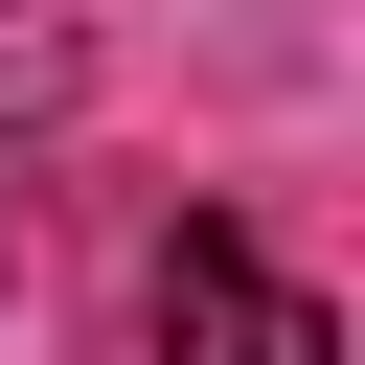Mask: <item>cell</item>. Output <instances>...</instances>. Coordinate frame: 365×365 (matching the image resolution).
<instances>
[{
	"instance_id": "cell-1",
	"label": "cell",
	"mask_w": 365,
	"mask_h": 365,
	"mask_svg": "<svg viewBox=\"0 0 365 365\" xmlns=\"http://www.w3.org/2000/svg\"><path fill=\"white\" fill-rule=\"evenodd\" d=\"M160 365H342V297H297L251 228H182L160 251Z\"/></svg>"
},
{
	"instance_id": "cell-2",
	"label": "cell",
	"mask_w": 365,
	"mask_h": 365,
	"mask_svg": "<svg viewBox=\"0 0 365 365\" xmlns=\"http://www.w3.org/2000/svg\"><path fill=\"white\" fill-rule=\"evenodd\" d=\"M91 68H68V23H0V114H68Z\"/></svg>"
}]
</instances>
